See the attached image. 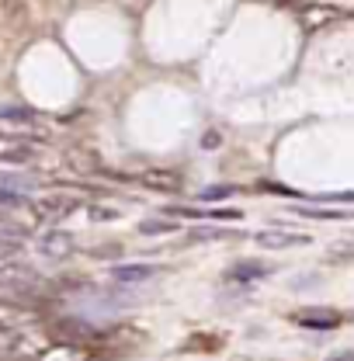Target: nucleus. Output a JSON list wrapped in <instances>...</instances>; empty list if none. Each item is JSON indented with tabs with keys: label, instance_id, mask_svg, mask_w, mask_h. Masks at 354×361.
Wrapping results in <instances>:
<instances>
[{
	"label": "nucleus",
	"instance_id": "nucleus-1",
	"mask_svg": "<svg viewBox=\"0 0 354 361\" xmlns=\"http://www.w3.org/2000/svg\"><path fill=\"white\" fill-rule=\"evenodd\" d=\"M35 157V146L21 135H11V133H0V160L4 164H25Z\"/></svg>",
	"mask_w": 354,
	"mask_h": 361
},
{
	"label": "nucleus",
	"instance_id": "nucleus-2",
	"mask_svg": "<svg viewBox=\"0 0 354 361\" xmlns=\"http://www.w3.org/2000/svg\"><path fill=\"white\" fill-rule=\"evenodd\" d=\"M295 323L312 326V330H330V326L341 323V313H334V310H303V313H295Z\"/></svg>",
	"mask_w": 354,
	"mask_h": 361
},
{
	"label": "nucleus",
	"instance_id": "nucleus-3",
	"mask_svg": "<svg viewBox=\"0 0 354 361\" xmlns=\"http://www.w3.org/2000/svg\"><path fill=\"white\" fill-rule=\"evenodd\" d=\"M257 243L261 247H274V250H281V247H295V243H306V236L303 233H261L257 236Z\"/></svg>",
	"mask_w": 354,
	"mask_h": 361
},
{
	"label": "nucleus",
	"instance_id": "nucleus-4",
	"mask_svg": "<svg viewBox=\"0 0 354 361\" xmlns=\"http://www.w3.org/2000/svg\"><path fill=\"white\" fill-rule=\"evenodd\" d=\"M70 250H73V240L66 233H49L42 240V254H49V257H66Z\"/></svg>",
	"mask_w": 354,
	"mask_h": 361
},
{
	"label": "nucleus",
	"instance_id": "nucleus-5",
	"mask_svg": "<svg viewBox=\"0 0 354 361\" xmlns=\"http://www.w3.org/2000/svg\"><path fill=\"white\" fill-rule=\"evenodd\" d=\"M32 209H35L42 219H59V212L73 209V202H70V198H42V202H35Z\"/></svg>",
	"mask_w": 354,
	"mask_h": 361
},
{
	"label": "nucleus",
	"instance_id": "nucleus-6",
	"mask_svg": "<svg viewBox=\"0 0 354 361\" xmlns=\"http://www.w3.org/2000/svg\"><path fill=\"white\" fill-rule=\"evenodd\" d=\"M35 361H84V351H77L73 344H59V348H45Z\"/></svg>",
	"mask_w": 354,
	"mask_h": 361
},
{
	"label": "nucleus",
	"instance_id": "nucleus-7",
	"mask_svg": "<svg viewBox=\"0 0 354 361\" xmlns=\"http://www.w3.org/2000/svg\"><path fill=\"white\" fill-rule=\"evenodd\" d=\"M139 180H142V184H153V188H160V191H174L177 184H181V178L171 174V171H146Z\"/></svg>",
	"mask_w": 354,
	"mask_h": 361
},
{
	"label": "nucleus",
	"instance_id": "nucleus-8",
	"mask_svg": "<svg viewBox=\"0 0 354 361\" xmlns=\"http://www.w3.org/2000/svg\"><path fill=\"white\" fill-rule=\"evenodd\" d=\"M157 268L153 264H126V268H115V278L118 281H146V278H153Z\"/></svg>",
	"mask_w": 354,
	"mask_h": 361
},
{
	"label": "nucleus",
	"instance_id": "nucleus-9",
	"mask_svg": "<svg viewBox=\"0 0 354 361\" xmlns=\"http://www.w3.org/2000/svg\"><path fill=\"white\" fill-rule=\"evenodd\" d=\"M21 306H14V302H7V299H0V326H11V323H18L21 319Z\"/></svg>",
	"mask_w": 354,
	"mask_h": 361
},
{
	"label": "nucleus",
	"instance_id": "nucleus-10",
	"mask_svg": "<svg viewBox=\"0 0 354 361\" xmlns=\"http://www.w3.org/2000/svg\"><path fill=\"white\" fill-rule=\"evenodd\" d=\"M139 229H142L146 236H157V233H160V236H167V233H177V223H157V219H146Z\"/></svg>",
	"mask_w": 354,
	"mask_h": 361
},
{
	"label": "nucleus",
	"instance_id": "nucleus-11",
	"mask_svg": "<svg viewBox=\"0 0 354 361\" xmlns=\"http://www.w3.org/2000/svg\"><path fill=\"white\" fill-rule=\"evenodd\" d=\"M299 216H310V219H348V212H334V209H299Z\"/></svg>",
	"mask_w": 354,
	"mask_h": 361
},
{
	"label": "nucleus",
	"instance_id": "nucleus-12",
	"mask_svg": "<svg viewBox=\"0 0 354 361\" xmlns=\"http://www.w3.org/2000/svg\"><path fill=\"white\" fill-rule=\"evenodd\" d=\"M0 118H14V122H35V111H28V108H4V111H0Z\"/></svg>",
	"mask_w": 354,
	"mask_h": 361
},
{
	"label": "nucleus",
	"instance_id": "nucleus-13",
	"mask_svg": "<svg viewBox=\"0 0 354 361\" xmlns=\"http://www.w3.org/2000/svg\"><path fill=\"white\" fill-rule=\"evenodd\" d=\"M261 274H264V268L257 261H247V264H240V268L233 271V278H261Z\"/></svg>",
	"mask_w": 354,
	"mask_h": 361
},
{
	"label": "nucleus",
	"instance_id": "nucleus-14",
	"mask_svg": "<svg viewBox=\"0 0 354 361\" xmlns=\"http://www.w3.org/2000/svg\"><path fill=\"white\" fill-rule=\"evenodd\" d=\"M226 229H191L188 233V243H202V240H216V236H222Z\"/></svg>",
	"mask_w": 354,
	"mask_h": 361
},
{
	"label": "nucleus",
	"instance_id": "nucleus-15",
	"mask_svg": "<svg viewBox=\"0 0 354 361\" xmlns=\"http://www.w3.org/2000/svg\"><path fill=\"white\" fill-rule=\"evenodd\" d=\"M233 195V188L229 184H219V188H209L205 195H202V202H219V198H229Z\"/></svg>",
	"mask_w": 354,
	"mask_h": 361
},
{
	"label": "nucleus",
	"instance_id": "nucleus-16",
	"mask_svg": "<svg viewBox=\"0 0 354 361\" xmlns=\"http://www.w3.org/2000/svg\"><path fill=\"white\" fill-rule=\"evenodd\" d=\"M219 142H222V135H219V133H209L205 139H202V146H205V149H212V146H219Z\"/></svg>",
	"mask_w": 354,
	"mask_h": 361
}]
</instances>
